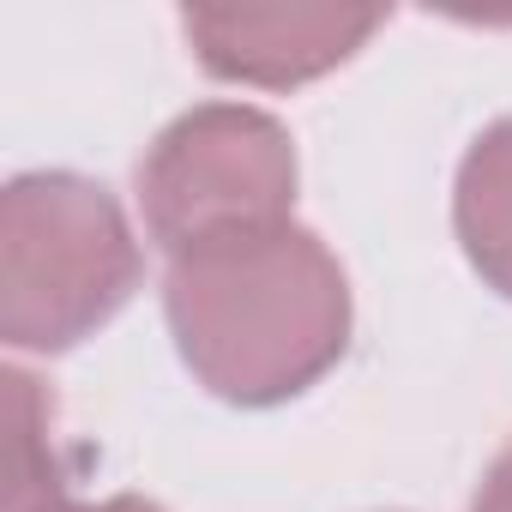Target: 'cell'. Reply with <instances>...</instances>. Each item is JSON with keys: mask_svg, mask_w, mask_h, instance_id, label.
Returning <instances> with one entry per match:
<instances>
[{"mask_svg": "<svg viewBox=\"0 0 512 512\" xmlns=\"http://www.w3.org/2000/svg\"><path fill=\"white\" fill-rule=\"evenodd\" d=\"M163 314L187 374L241 410L302 398L350 344V278L302 223L175 253Z\"/></svg>", "mask_w": 512, "mask_h": 512, "instance_id": "1", "label": "cell"}, {"mask_svg": "<svg viewBox=\"0 0 512 512\" xmlns=\"http://www.w3.org/2000/svg\"><path fill=\"white\" fill-rule=\"evenodd\" d=\"M139 241L109 187L43 169L0 193V338L55 356L109 326L139 290Z\"/></svg>", "mask_w": 512, "mask_h": 512, "instance_id": "2", "label": "cell"}, {"mask_svg": "<svg viewBox=\"0 0 512 512\" xmlns=\"http://www.w3.org/2000/svg\"><path fill=\"white\" fill-rule=\"evenodd\" d=\"M290 205L296 145L266 109L247 103L187 109L139 163V217L169 260L223 235L290 223Z\"/></svg>", "mask_w": 512, "mask_h": 512, "instance_id": "3", "label": "cell"}, {"mask_svg": "<svg viewBox=\"0 0 512 512\" xmlns=\"http://www.w3.org/2000/svg\"><path fill=\"white\" fill-rule=\"evenodd\" d=\"M380 25L386 13H356V7H187L181 13L187 49L211 79L260 85V91H290L344 67Z\"/></svg>", "mask_w": 512, "mask_h": 512, "instance_id": "4", "label": "cell"}, {"mask_svg": "<svg viewBox=\"0 0 512 512\" xmlns=\"http://www.w3.org/2000/svg\"><path fill=\"white\" fill-rule=\"evenodd\" d=\"M452 223L464 241V260L482 272V284L512 302V115L476 133V145L464 151Z\"/></svg>", "mask_w": 512, "mask_h": 512, "instance_id": "5", "label": "cell"}, {"mask_svg": "<svg viewBox=\"0 0 512 512\" xmlns=\"http://www.w3.org/2000/svg\"><path fill=\"white\" fill-rule=\"evenodd\" d=\"M7 398H13V482H7V512H37V506H49L61 494L55 440H49L55 404H49V392L25 368L7 374Z\"/></svg>", "mask_w": 512, "mask_h": 512, "instance_id": "6", "label": "cell"}, {"mask_svg": "<svg viewBox=\"0 0 512 512\" xmlns=\"http://www.w3.org/2000/svg\"><path fill=\"white\" fill-rule=\"evenodd\" d=\"M470 512H512V446L488 464V476H482V488H476V506Z\"/></svg>", "mask_w": 512, "mask_h": 512, "instance_id": "7", "label": "cell"}, {"mask_svg": "<svg viewBox=\"0 0 512 512\" xmlns=\"http://www.w3.org/2000/svg\"><path fill=\"white\" fill-rule=\"evenodd\" d=\"M37 512H163V506L145 500V494H109V500H73V494H55V500L37 506Z\"/></svg>", "mask_w": 512, "mask_h": 512, "instance_id": "8", "label": "cell"}]
</instances>
